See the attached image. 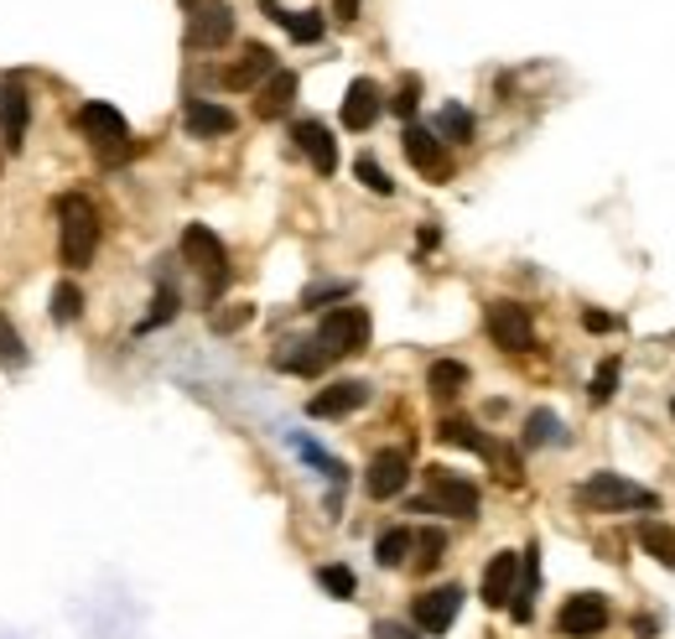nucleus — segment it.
<instances>
[{
	"mask_svg": "<svg viewBox=\"0 0 675 639\" xmlns=\"http://www.w3.org/2000/svg\"><path fill=\"white\" fill-rule=\"evenodd\" d=\"M405 484H411V452H405V448L374 452V458H370V474H364V489H370V499H396Z\"/></svg>",
	"mask_w": 675,
	"mask_h": 639,
	"instance_id": "11",
	"label": "nucleus"
},
{
	"mask_svg": "<svg viewBox=\"0 0 675 639\" xmlns=\"http://www.w3.org/2000/svg\"><path fill=\"white\" fill-rule=\"evenodd\" d=\"M276 369L312 379V375H323V369H327V354L317 349V338H312V343H286V349L276 354Z\"/></svg>",
	"mask_w": 675,
	"mask_h": 639,
	"instance_id": "23",
	"label": "nucleus"
},
{
	"mask_svg": "<svg viewBox=\"0 0 675 639\" xmlns=\"http://www.w3.org/2000/svg\"><path fill=\"white\" fill-rule=\"evenodd\" d=\"M416 104H421V78H405L396 89V99H390V110H396L400 120H411L416 115Z\"/></svg>",
	"mask_w": 675,
	"mask_h": 639,
	"instance_id": "38",
	"label": "nucleus"
},
{
	"mask_svg": "<svg viewBox=\"0 0 675 639\" xmlns=\"http://www.w3.org/2000/svg\"><path fill=\"white\" fill-rule=\"evenodd\" d=\"M426 385H432V396H463L467 385V364H458V359H437L432 369H426Z\"/></svg>",
	"mask_w": 675,
	"mask_h": 639,
	"instance_id": "26",
	"label": "nucleus"
},
{
	"mask_svg": "<svg viewBox=\"0 0 675 639\" xmlns=\"http://www.w3.org/2000/svg\"><path fill=\"white\" fill-rule=\"evenodd\" d=\"M577 504L603 510V515H618V510H660V494L624 474H592L577 484Z\"/></svg>",
	"mask_w": 675,
	"mask_h": 639,
	"instance_id": "3",
	"label": "nucleus"
},
{
	"mask_svg": "<svg viewBox=\"0 0 675 639\" xmlns=\"http://www.w3.org/2000/svg\"><path fill=\"white\" fill-rule=\"evenodd\" d=\"M271 73H276V52L250 42V48L239 52V63L224 68V89H255L260 78H271Z\"/></svg>",
	"mask_w": 675,
	"mask_h": 639,
	"instance_id": "19",
	"label": "nucleus"
},
{
	"mask_svg": "<svg viewBox=\"0 0 675 639\" xmlns=\"http://www.w3.org/2000/svg\"><path fill=\"white\" fill-rule=\"evenodd\" d=\"M514 582H520V551H499L484 572V603L489 609H510Z\"/></svg>",
	"mask_w": 675,
	"mask_h": 639,
	"instance_id": "18",
	"label": "nucleus"
},
{
	"mask_svg": "<svg viewBox=\"0 0 675 639\" xmlns=\"http://www.w3.org/2000/svg\"><path fill=\"white\" fill-rule=\"evenodd\" d=\"M291 141H297V151L312 162V172H323V177L338 172V141H333V130H327L323 120H297V125H291Z\"/></svg>",
	"mask_w": 675,
	"mask_h": 639,
	"instance_id": "15",
	"label": "nucleus"
},
{
	"mask_svg": "<svg viewBox=\"0 0 675 639\" xmlns=\"http://www.w3.org/2000/svg\"><path fill=\"white\" fill-rule=\"evenodd\" d=\"M353 286L349 281H317V286H307L302 291V308H323V302H343Z\"/></svg>",
	"mask_w": 675,
	"mask_h": 639,
	"instance_id": "37",
	"label": "nucleus"
},
{
	"mask_svg": "<svg viewBox=\"0 0 675 639\" xmlns=\"http://www.w3.org/2000/svg\"><path fill=\"white\" fill-rule=\"evenodd\" d=\"M297 104V73L291 68H276L271 78H265V89H260V99H255V115L260 120H280L286 110Z\"/></svg>",
	"mask_w": 675,
	"mask_h": 639,
	"instance_id": "21",
	"label": "nucleus"
},
{
	"mask_svg": "<svg viewBox=\"0 0 675 639\" xmlns=\"http://www.w3.org/2000/svg\"><path fill=\"white\" fill-rule=\"evenodd\" d=\"M374 639H416V635H411L405 624H390V618H385V624H374Z\"/></svg>",
	"mask_w": 675,
	"mask_h": 639,
	"instance_id": "41",
	"label": "nucleus"
},
{
	"mask_svg": "<svg viewBox=\"0 0 675 639\" xmlns=\"http://www.w3.org/2000/svg\"><path fill=\"white\" fill-rule=\"evenodd\" d=\"M484 328L504 354H530L536 349V323H530V308H520V302H489Z\"/></svg>",
	"mask_w": 675,
	"mask_h": 639,
	"instance_id": "7",
	"label": "nucleus"
},
{
	"mask_svg": "<svg viewBox=\"0 0 675 639\" xmlns=\"http://www.w3.org/2000/svg\"><path fill=\"white\" fill-rule=\"evenodd\" d=\"M400 146H405V162L416 166L421 177H432V183H442V177H452V162H447V146L426 130V125H405V136H400Z\"/></svg>",
	"mask_w": 675,
	"mask_h": 639,
	"instance_id": "12",
	"label": "nucleus"
},
{
	"mask_svg": "<svg viewBox=\"0 0 675 639\" xmlns=\"http://www.w3.org/2000/svg\"><path fill=\"white\" fill-rule=\"evenodd\" d=\"M671 416H675V401H671Z\"/></svg>",
	"mask_w": 675,
	"mask_h": 639,
	"instance_id": "43",
	"label": "nucleus"
},
{
	"mask_svg": "<svg viewBox=\"0 0 675 639\" xmlns=\"http://www.w3.org/2000/svg\"><path fill=\"white\" fill-rule=\"evenodd\" d=\"M84 317V291L73 281H58V291H52V323H78Z\"/></svg>",
	"mask_w": 675,
	"mask_h": 639,
	"instance_id": "31",
	"label": "nucleus"
},
{
	"mask_svg": "<svg viewBox=\"0 0 675 639\" xmlns=\"http://www.w3.org/2000/svg\"><path fill=\"white\" fill-rule=\"evenodd\" d=\"M618 379H624L618 359H603V364H598V375H592V401H598V405L613 401V396H618Z\"/></svg>",
	"mask_w": 675,
	"mask_h": 639,
	"instance_id": "34",
	"label": "nucleus"
},
{
	"mask_svg": "<svg viewBox=\"0 0 675 639\" xmlns=\"http://www.w3.org/2000/svg\"><path fill=\"white\" fill-rule=\"evenodd\" d=\"M458 614H463V588H458V582L421 592L416 603H411V618H416L421 635H447V629L458 624Z\"/></svg>",
	"mask_w": 675,
	"mask_h": 639,
	"instance_id": "9",
	"label": "nucleus"
},
{
	"mask_svg": "<svg viewBox=\"0 0 675 639\" xmlns=\"http://www.w3.org/2000/svg\"><path fill=\"white\" fill-rule=\"evenodd\" d=\"M93 250H99V209L84 192L58 198V255H63V265L84 271L93 261Z\"/></svg>",
	"mask_w": 675,
	"mask_h": 639,
	"instance_id": "1",
	"label": "nucleus"
},
{
	"mask_svg": "<svg viewBox=\"0 0 675 639\" xmlns=\"http://www.w3.org/2000/svg\"><path fill=\"white\" fill-rule=\"evenodd\" d=\"M353 177H359L370 192H379V198H390V192H396V183L385 177V166L374 162V156H359V162H353Z\"/></svg>",
	"mask_w": 675,
	"mask_h": 639,
	"instance_id": "33",
	"label": "nucleus"
},
{
	"mask_svg": "<svg viewBox=\"0 0 675 639\" xmlns=\"http://www.w3.org/2000/svg\"><path fill=\"white\" fill-rule=\"evenodd\" d=\"M333 11H338V22H353V16H359V0H333Z\"/></svg>",
	"mask_w": 675,
	"mask_h": 639,
	"instance_id": "42",
	"label": "nucleus"
},
{
	"mask_svg": "<svg viewBox=\"0 0 675 639\" xmlns=\"http://www.w3.org/2000/svg\"><path fill=\"white\" fill-rule=\"evenodd\" d=\"M426 489L432 499H416V510H442V515H458V521H473L478 515V484L452 468H426Z\"/></svg>",
	"mask_w": 675,
	"mask_h": 639,
	"instance_id": "5",
	"label": "nucleus"
},
{
	"mask_svg": "<svg viewBox=\"0 0 675 639\" xmlns=\"http://www.w3.org/2000/svg\"><path fill=\"white\" fill-rule=\"evenodd\" d=\"M379 115H385L379 84H374V78H353L349 95H343V125H349V130H370Z\"/></svg>",
	"mask_w": 675,
	"mask_h": 639,
	"instance_id": "16",
	"label": "nucleus"
},
{
	"mask_svg": "<svg viewBox=\"0 0 675 639\" xmlns=\"http://www.w3.org/2000/svg\"><path fill=\"white\" fill-rule=\"evenodd\" d=\"M183 261L198 271L203 302H218L224 286H229V250H224V239L213 235L209 224H187L183 229Z\"/></svg>",
	"mask_w": 675,
	"mask_h": 639,
	"instance_id": "2",
	"label": "nucleus"
},
{
	"mask_svg": "<svg viewBox=\"0 0 675 639\" xmlns=\"http://www.w3.org/2000/svg\"><path fill=\"white\" fill-rule=\"evenodd\" d=\"M364 401H370V385H364V379H333L327 390H317V396L307 401V416H317V422L353 416V411H359Z\"/></svg>",
	"mask_w": 675,
	"mask_h": 639,
	"instance_id": "14",
	"label": "nucleus"
},
{
	"mask_svg": "<svg viewBox=\"0 0 675 639\" xmlns=\"http://www.w3.org/2000/svg\"><path fill=\"white\" fill-rule=\"evenodd\" d=\"M317 582H323V588L333 592V598H353V592H359V577H353L349 567H338V562L317 572Z\"/></svg>",
	"mask_w": 675,
	"mask_h": 639,
	"instance_id": "35",
	"label": "nucleus"
},
{
	"mask_svg": "<svg viewBox=\"0 0 675 639\" xmlns=\"http://www.w3.org/2000/svg\"><path fill=\"white\" fill-rule=\"evenodd\" d=\"M411 551H421V556H416V572H432L437 562H442L447 536H442V530H421L416 541H411Z\"/></svg>",
	"mask_w": 675,
	"mask_h": 639,
	"instance_id": "32",
	"label": "nucleus"
},
{
	"mask_svg": "<svg viewBox=\"0 0 675 639\" xmlns=\"http://www.w3.org/2000/svg\"><path fill=\"white\" fill-rule=\"evenodd\" d=\"M177 308H183L177 286L162 281V286H157V302H151V312L140 317V328H136V333H151V328H162V323H172V317H177Z\"/></svg>",
	"mask_w": 675,
	"mask_h": 639,
	"instance_id": "29",
	"label": "nucleus"
},
{
	"mask_svg": "<svg viewBox=\"0 0 675 639\" xmlns=\"http://www.w3.org/2000/svg\"><path fill=\"white\" fill-rule=\"evenodd\" d=\"M183 125L192 130V136H229L234 125V110H224V104H213V99H187L183 110Z\"/></svg>",
	"mask_w": 675,
	"mask_h": 639,
	"instance_id": "20",
	"label": "nucleus"
},
{
	"mask_svg": "<svg viewBox=\"0 0 675 639\" xmlns=\"http://www.w3.org/2000/svg\"><path fill=\"white\" fill-rule=\"evenodd\" d=\"M557 442H566V426H561L557 411H530L525 416V448H557Z\"/></svg>",
	"mask_w": 675,
	"mask_h": 639,
	"instance_id": "24",
	"label": "nucleus"
},
{
	"mask_svg": "<svg viewBox=\"0 0 675 639\" xmlns=\"http://www.w3.org/2000/svg\"><path fill=\"white\" fill-rule=\"evenodd\" d=\"M639 546L650 551L654 562H665V567H675V530H671V525H654V521H645V525H639Z\"/></svg>",
	"mask_w": 675,
	"mask_h": 639,
	"instance_id": "28",
	"label": "nucleus"
},
{
	"mask_svg": "<svg viewBox=\"0 0 675 639\" xmlns=\"http://www.w3.org/2000/svg\"><path fill=\"white\" fill-rule=\"evenodd\" d=\"M229 37H234V11L224 0H198L187 11V48L218 52V48H229Z\"/></svg>",
	"mask_w": 675,
	"mask_h": 639,
	"instance_id": "8",
	"label": "nucleus"
},
{
	"mask_svg": "<svg viewBox=\"0 0 675 639\" xmlns=\"http://www.w3.org/2000/svg\"><path fill=\"white\" fill-rule=\"evenodd\" d=\"M437 437L452 442V448H467V452H484V458H493V442L473 422H463V416H447V422L437 426Z\"/></svg>",
	"mask_w": 675,
	"mask_h": 639,
	"instance_id": "25",
	"label": "nucleus"
},
{
	"mask_svg": "<svg viewBox=\"0 0 675 639\" xmlns=\"http://www.w3.org/2000/svg\"><path fill=\"white\" fill-rule=\"evenodd\" d=\"M26 125H32V95H26L22 78H5L0 84V141L11 151H22Z\"/></svg>",
	"mask_w": 675,
	"mask_h": 639,
	"instance_id": "13",
	"label": "nucleus"
},
{
	"mask_svg": "<svg viewBox=\"0 0 675 639\" xmlns=\"http://www.w3.org/2000/svg\"><path fill=\"white\" fill-rule=\"evenodd\" d=\"M557 629L566 639H587V635H603L608 629V598L603 592H577V598H566L557 614Z\"/></svg>",
	"mask_w": 675,
	"mask_h": 639,
	"instance_id": "10",
	"label": "nucleus"
},
{
	"mask_svg": "<svg viewBox=\"0 0 675 639\" xmlns=\"http://www.w3.org/2000/svg\"><path fill=\"white\" fill-rule=\"evenodd\" d=\"M583 328L587 333H613L618 328V317H613V312H583Z\"/></svg>",
	"mask_w": 675,
	"mask_h": 639,
	"instance_id": "40",
	"label": "nucleus"
},
{
	"mask_svg": "<svg viewBox=\"0 0 675 639\" xmlns=\"http://www.w3.org/2000/svg\"><path fill=\"white\" fill-rule=\"evenodd\" d=\"M437 141H473V115H467L463 104H442V115H437Z\"/></svg>",
	"mask_w": 675,
	"mask_h": 639,
	"instance_id": "30",
	"label": "nucleus"
},
{
	"mask_svg": "<svg viewBox=\"0 0 675 639\" xmlns=\"http://www.w3.org/2000/svg\"><path fill=\"white\" fill-rule=\"evenodd\" d=\"M411 541H416V536H411L405 525L385 530V536L374 541V562H379V567H405V562H411Z\"/></svg>",
	"mask_w": 675,
	"mask_h": 639,
	"instance_id": "27",
	"label": "nucleus"
},
{
	"mask_svg": "<svg viewBox=\"0 0 675 639\" xmlns=\"http://www.w3.org/2000/svg\"><path fill=\"white\" fill-rule=\"evenodd\" d=\"M22 359H26V343H22V333L11 328V317L0 312V364H11V369H16Z\"/></svg>",
	"mask_w": 675,
	"mask_h": 639,
	"instance_id": "36",
	"label": "nucleus"
},
{
	"mask_svg": "<svg viewBox=\"0 0 675 639\" xmlns=\"http://www.w3.org/2000/svg\"><path fill=\"white\" fill-rule=\"evenodd\" d=\"M250 317H255L250 302H239V308H229V312H213V333H239Z\"/></svg>",
	"mask_w": 675,
	"mask_h": 639,
	"instance_id": "39",
	"label": "nucleus"
},
{
	"mask_svg": "<svg viewBox=\"0 0 675 639\" xmlns=\"http://www.w3.org/2000/svg\"><path fill=\"white\" fill-rule=\"evenodd\" d=\"M78 130H84V141L93 146V156L104 166H115L130 156V125H125V115H120L115 104H104V99L84 104V110H78Z\"/></svg>",
	"mask_w": 675,
	"mask_h": 639,
	"instance_id": "4",
	"label": "nucleus"
},
{
	"mask_svg": "<svg viewBox=\"0 0 675 639\" xmlns=\"http://www.w3.org/2000/svg\"><path fill=\"white\" fill-rule=\"evenodd\" d=\"M520 567H525V588H514L510 618L514 624H530V614H536V588H540V546H525Z\"/></svg>",
	"mask_w": 675,
	"mask_h": 639,
	"instance_id": "22",
	"label": "nucleus"
},
{
	"mask_svg": "<svg viewBox=\"0 0 675 639\" xmlns=\"http://www.w3.org/2000/svg\"><path fill=\"white\" fill-rule=\"evenodd\" d=\"M260 11H265L276 26H286V37H291V42H302V48L323 42V32H327L323 11H286L280 0H260Z\"/></svg>",
	"mask_w": 675,
	"mask_h": 639,
	"instance_id": "17",
	"label": "nucleus"
},
{
	"mask_svg": "<svg viewBox=\"0 0 675 639\" xmlns=\"http://www.w3.org/2000/svg\"><path fill=\"white\" fill-rule=\"evenodd\" d=\"M370 343V312L364 308H333L317 328V349L327 359H343V354H359Z\"/></svg>",
	"mask_w": 675,
	"mask_h": 639,
	"instance_id": "6",
	"label": "nucleus"
}]
</instances>
